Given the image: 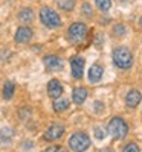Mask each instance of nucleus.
Wrapping results in <instances>:
<instances>
[{
	"label": "nucleus",
	"instance_id": "1",
	"mask_svg": "<svg viewBox=\"0 0 142 152\" xmlns=\"http://www.w3.org/2000/svg\"><path fill=\"white\" fill-rule=\"evenodd\" d=\"M113 62L116 67H119L122 70H127L133 66V55L127 47H116L113 50Z\"/></svg>",
	"mask_w": 142,
	"mask_h": 152
},
{
	"label": "nucleus",
	"instance_id": "2",
	"mask_svg": "<svg viewBox=\"0 0 142 152\" xmlns=\"http://www.w3.org/2000/svg\"><path fill=\"white\" fill-rule=\"evenodd\" d=\"M109 134L113 137V138H118V140H121V138H124L127 134H128V126L127 123L121 119V117H113L109 123V128H107Z\"/></svg>",
	"mask_w": 142,
	"mask_h": 152
},
{
	"label": "nucleus",
	"instance_id": "3",
	"mask_svg": "<svg viewBox=\"0 0 142 152\" xmlns=\"http://www.w3.org/2000/svg\"><path fill=\"white\" fill-rule=\"evenodd\" d=\"M69 146L73 152H84L90 146V137L86 132H75L69 138Z\"/></svg>",
	"mask_w": 142,
	"mask_h": 152
},
{
	"label": "nucleus",
	"instance_id": "4",
	"mask_svg": "<svg viewBox=\"0 0 142 152\" xmlns=\"http://www.w3.org/2000/svg\"><path fill=\"white\" fill-rule=\"evenodd\" d=\"M40 20H41V23L44 24V26H47L50 29H55V28L61 26L60 15L50 8H41L40 9Z\"/></svg>",
	"mask_w": 142,
	"mask_h": 152
},
{
	"label": "nucleus",
	"instance_id": "5",
	"mask_svg": "<svg viewBox=\"0 0 142 152\" xmlns=\"http://www.w3.org/2000/svg\"><path fill=\"white\" fill-rule=\"evenodd\" d=\"M86 34H87V26L84 23H73L67 31V38L72 43L78 44L86 38Z\"/></svg>",
	"mask_w": 142,
	"mask_h": 152
},
{
	"label": "nucleus",
	"instance_id": "6",
	"mask_svg": "<svg viewBox=\"0 0 142 152\" xmlns=\"http://www.w3.org/2000/svg\"><path fill=\"white\" fill-rule=\"evenodd\" d=\"M63 134H64V126L55 123V125H50L49 128L44 131L43 138L46 142H55V140H58V138L63 137Z\"/></svg>",
	"mask_w": 142,
	"mask_h": 152
},
{
	"label": "nucleus",
	"instance_id": "7",
	"mask_svg": "<svg viewBox=\"0 0 142 152\" xmlns=\"http://www.w3.org/2000/svg\"><path fill=\"white\" fill-rule=\"evenodd\" d=\"M70 69H72V76L75 79H81L84 73V58L81 56H73L70 59Z\"/></svg>",
	"mask_w": 142,
	"mask_h": 152
},
{
	"label": "nucleus",
	"instance_id": "8",
	"mask_svg": "<svg viewBox=\"0 0 142 152\" xmlns=\"http://www.w3.org/2000/svg\"><path fill=\"white\" fill-rule=\"evenodd\" d=\"M43 62H44V67L50 72H58L63 69V61L61 58L55 56V55H47L43 58Z\"/></svg>",
	"mask_w": 142,
	"mask_h": 152
},
{
	"label": "nucleus",
	"instance_id": "9",
	"mask_svg": "<svg viewBox=\"0 0 142 152\" xmlns=\"http://www.w3.org/2000/svg\"><path fill=\"white\" fill-rule=\"evenodd\" d=\"M47 94L52 97V99H58L63 94V85L60 81L57 79H50L47 84Z\"/></svg>",
	"mask_w": 142,
	"mask_h": 152
},
{
	"label": "nucleus",
	"instance_id": "10",
	"mask_svg": "<svg viewBox=\"0 0 142 152\" xmlns=\"http://www.w3.org/2000/svg\"><path fill=\"white\" fill-rule=\"evenodd\" d=\"M16 41L17 43H28L31 38H32V31L28 26H20L16 32Z\"/></svg>",
	"mask_w": 142,
	"mask_h": 152
},
{
	"label": "nucleus",
	"instance_id": "11",
	"mask_svg": "<svg viewBox=\"0 0 142 152\" xmlns=\"http://www.w3.org/2000/svg\"><path fill=\"white\" fill-rule=\"evenodd\" d=\"M141 99H142V96H141V93L138 90H130L127 93V96H125V104H127V107L135 108V107L139 105Z\"/></svg>",
	"mask_w": 142,
	"mask_h": 152
},
{
	"label": "nucleus",
	"instance_id": "12",
	"mask_svg": "<svg viewBox=\"0 0 142 152\" xmlns=\"http://www.w3.org/2000/svg\"><path fill=\"white\" fill-rule=\"evenodd\" d=\"M72 99H73V102L76 105H81L86 102V99H87V90L83 87H76L75 90L72 91Z\"/></svg>",
	"mask_w": 142,
	"mask_h": 152
},
{
	"label": "nucleus",
	"instance_id": "13",
	"mask_svg": "<svg viewBox=\"0 0 142 152\" xmlns=\"http://www.w3.org/2000/svg\"><path fill=\"white\" fill-rule=\"evenodd\" d=\"M102 73H104L102 67H101L99 64H93L92 67H90V70H89V79H90V82H98V81H101Z\"/></svg>",
	"mask_w": 142,
	"mask_h": 152
},
{
	"label": "nucleus",
	"instance_id": "14",
	"mask_svg": "<svg viewBox=\"0 0 142 152\" xmlns=\"http://www.w3.org/2000/svg\"><path fill=\"white\" fill-rule=\"evenodd\" d=\"M18 20L23 21V23H32V20H34V11L31 8H23L18 12Z\"/></svg>",
	"mask_w": 142,
	"mask_h": 152
},
{
	"label": "nucleus",
	"instance_id": "15",
	"mask_svg": "<svg viewBox=\"0 0 142 152\" xmlns=\"http://www.w3.org/2000/svg\"><path fill=\"white\" fill-rule=\"evenodd\" d=\"M12 135H14V132H12L11 128H2L0 129V142L2 143H9L12 140Z\"/></svg>",
	"mask_w": 142,
	"mask_h": 152
},
{
	"label": "nucleus",
	"instance_id": "16",
	"mask_svg": "<svg viewBox=\"0 0 142 152\" xmlns=\"http://www.w3.org/2000/svg\"><path fill=\"white\" fill-rule=\"evenodd\" d=\"M14 91H16L14 84H12L11 81H8V82L5 84V87H3V97H5L6 100H9L12 96H14Z\"/></svg>",
	"mask_w": 142,
	"mask_h": 152
},
{
	"label": "nucleus",
	"instance_id": "17",
	"mask_svg": "<svg viewBox=\"0 0 142 152\" xmlns=\"http://www.w3.org/2000/svg\"><path fill=\"white\" fill-rule=\"evenodd\" d=\"M67 108H69V100H66V99L55 100V102H54V110L57 113H63V111H66Z\"/></svg>",
	"mask_w": 142,
	"mask_h": 152
},
{
	"label": "nucleus",
	"instance_id": "18",
	"mask_svg": "<svg viewBox=\"0 0 142 152\" xmlns=\"http://www.w3.org/2000/svg\"><path fill=\"white\" fill-rule=\"evenodd\" d=\"M75 6V0H58V8L63 11H72Z\"/></svg>",
	"mask_w": 142,
	"mask_h": 152
},
{
	"label": "nucleus",
	"instance_id": "19",
	"mask_svg": "<svg viewBox=\"0 0 142 152\" xmlns=\"http://www.w3.org/2000/svg\"><path fill=\"white\" fill-rule=\"evenodd\" d=\"M96 6L101 11H109L110 6H112V2H110V0H96Z\"/></svg>",
	"mask_w": 142,
	"mask_h": 152
},
{
	"label": "nucleus",
	"instance_id": "20",
	"mask_svg": "<svg viewBox=\"0 0 142 152\" xmlns=\"http://www.w3.org/2000/svg\"><path fill=\"white\" fill-rule=\"evenodd\" d=\"M122 152H139V146L136 143H128V145L124 146Z\"/></svg>",
	"mask_w": 142,
	"mask_h": 152
},
{
	"label": "nucleus",
	"instance_id": "21",
	"mask_svg": "<svg viewBox=\"0 0 142 152\" xmlns=\"http://www.w3.org/2000/svg\"><path fill=\"white\" fill-rule=\"evenodd\" d=\"M113 32H115V35H124L125 34V28L122 26V24H116V26L113 28Z\"/></svg>",
	"mask_w": 142,
	"mask_h": 152
},
{
	"label": "nucleus",
	"instance_id": "22",
	"mask_svg": "<svg viewBox=\"0 0 142 152\" xmlns=\"http://www.w3.org/2000/svg\"><path fill=\"white\" fill-rule=\"evenodd\" d=\"M44 152H67V151L61 146H49Z\"/></svg>",
	"mask_w": 142,
	"mask_h": 152
},
{
	"label": "nucleus",
	"instance_id": "23",
	"mask_svg": "<svg viewBox=\"0 0 142 152\" xmlns=\"http://www.w3.org/2000/svg\"><path fill=\"white\" fill-rule=\"evenodd\" d=\"M83 12H84V15L92 17V11H90V5H89V3H84V5H83Z\"/></svg>",
	"mask_w": 142,
	"mask_h": 152
},
{
	"label": "nucleus",
	"instance_id": "24",
	"mask_svg": "<svg viewBox=\"0 0 142 152\" xmlns=\"http://www.w3.org/2000/svg\"><path fill=\"white\" fill-rule=\"evenodd\" d=\"M104 135H106V132L102 131L101 128H96V129H95V137L98 138V140H102V138H104Z\"/></svg>",
	"mask_w": 142,
	"mask_h": 152
},
{
	"label": "nucleus",
	"instance_id": "25",
	"mask_svg": "<svg viewBox=\"0 0 142 152\" xmlns=\"http://www.w3.org/2000/svg\"><path fill=\"white\" fill-rule=\"evenodd\" d=\"M99 152H113V151H112V149H109V148H106V149H101Z\"/></svg>",
	"mask_w": 142,
	"mask_h": 152
},
{
	"label": "nucleus",
	"instance_id": "26",
	"mask_svg": "<svg viewBox=\"0 0 142 152\" xmlns=\"http://www.w3.org/2000/svg\"><path fill=\"white\" fill-rule=\"evenodd\" d=\"M139 24H141V28H142V17H141V20H139Z\"/></svg>",
	"mask_w": 142,
	"mask_h": 152
}]
</instances>
